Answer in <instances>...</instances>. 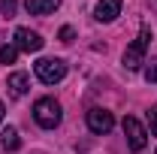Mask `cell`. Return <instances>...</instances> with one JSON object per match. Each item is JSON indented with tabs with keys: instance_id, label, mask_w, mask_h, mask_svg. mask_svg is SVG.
<instances>
[{
	"instance_id": "6da1fadb",
	"label": "cell",
	"mask_w": 157,
	"mask_h": 154,
	"mask_svg": "<svg viewBox=\"0 0 157 154\" xmlns=\"http://www.w3.org/2000/svg\"><path fill=\"white\" fill-rule=\"evenodd\" d=\"M60 118H63V109H60V103L55 97H39L33 103V121L42 130H55L60 124Z\"/></svg>"
},
{
	"instance_id": "7a4b0ae2",
	"label": "cell",
	"mask_w": 157,
	"mask_h": 154,
	"mask_svg": "<svg viewBox=\"0 0 157 154\" xmlns=\"http://www.w3.org/2000/svg\"><path fill=\"white\" fill-rule=\"evenodd\" d=\"M33 73H36V79L42 82V85H58L60 79L67 76V60L60 58H42L33 64Z\"/></svg>"
},
{
	"instance_id": "3957f363",
	"label": "cell",
	"mask_w": 157,
	"mask_h": 154,
	"mask_svg": "<svg viewBox=\"0 0 157 154\" xmlns=\"http://www.w3.org/2000/svg\"><path fill=\"white\" fill-rule=\"evenodd\" d=\"M148 42H151V30L148 27H142L139 30V37L127 45V52H124V67L127 70H139L142 64H145V48H148Z\"/></svg>"
},
{
	"instance_id": "277c9868",
	"label": "cell",
	"mask_w": 157,
	"mask_h": 154,
	"mask_svg": "<svg viewBox=\"0 0 157 154\" xmlns=\"http://www.w3.org/2000/svg\"><path fill=\"white\" fill-rule=\"evenodd\" d=\"M124 136H127L130 151H142V148L148 145V130L142 127L139 118H124Z\"/></svg>"
},
{
	"instance_id": "5b68a950",
	"label": "cell",
	"mask_w": 157,
	"mask_h": 154,
	"mask_svg": "<svg viewBox=\"0 0 157 154\" xmlns=\"http://www.w3.org/2000/svg\"><path fill=\"white\" fill-rule=\"evenodd\" d=\"M88 127H91V133H109V130H112V127H115V115H112V112H109V109H91V112H88Z\"/></svg>"
},
{
	"instance_id": "8992f818",
	"label": "cell",
	"mask_w": 157,
	"mask_h": 154,
	"mask_svg": "<svg viewBox=\"0 0 157 154\" xmlns=\"http://www.w3.org/2000/svg\"><path fill=\"white\" fill-rule=\"evenodd\" d=\"M45 45V39L39 37L36 30H30V27H15V48L18 52H39Z\"/></svg>"
},
{
	"instance_id": "52a82bcc",
	"label": "cell",
	"mask_w": 157,
	"mask_h": 154,
	"mask_svg": "<svg viewBox=\"0 0 157 154\" xmlns=\"http://www.w3.org/2000/svg\"><path fill=\"white\" fill-rule=\"evenodd\" d=\"M121 15V0H97V6H94V18L103 21V24H109V21H115Z\"/></svg>"
},
{
	"instance_id": "ba28073f",
	"label": "cell",
	"mask_w": 157,
	"mask_h": 154,
	"mask_svg": "<svg viewBox=\"0 0 157 154\" xmlns=\"http://www.w3.org/2000/svg\"><path fill=\"white\" fill-rule=\"evenodd\" d=\"M24 6L30 15H52L60 6V0H24Z\"/></svg>"
},
{
	"instance_id": "9c48e42d",
	"label": "cell",
	"mask_w": 157,
	"mask_h": 154,
	"mask_svg": "<svg viewBox=\"0 0 157 154\" xmlns=\"http://www.w3.org/2000/svg\"><path fill=\"white\" fill-rule=\"evenodd\" d=\"M6 88H9V94H12V97H24V94H27V88H30L27 73H12V76L6 79Z\"/></svg>"
},
{
	"instance_id": "30bf717a",
	"label": "cell",
	"mask_w": 157,
	"mask_h": 154,
	"mask_svg": "<svg viewBox=\"0 0 157 154\" xmlns=\"http://www.w3.org/2000/svg\"><path fill=\"white\" fill-rule=\"evenodd\" d=\"M0 142H3V148H6V151H15V148L21 145L18 130H15V127H6V130L0 133Z\"/></svg>"
},
{
	"instance_id": "8fae6325",
	"label": "cell",
	"mask_w": 157,
	"mask_h": 154,
	"mask_svg": "<svg viewBox=\"0 0 157 154\" xmlns=\"http://www.w3.org/2000/svg\"><path fill=\"white\" fill-rule=\"evenodd\" d=\"M15 58H18L15 45H0V64H15Z\"/></svg>"
},
{
	"instance_id": "7c38bea8",
	"label": "cell",
	"mask_w": 157,
	"mask_h": 154,
	"mask_svg": "<svg viewBox=\"0 0 157 154\" xmlns=\"http://www.w3.org/2000/svg\"><path fill=\"white\" fill-rule=\"evenodd\" d=\"M148 67H145V82L148 85H154L157 82V58H151V60H145Z\"/></svg>"
},
{
	"instance_id": "4fadbf2b",
	"label": "cell",
	"mask_w": 157,
	"mask_h": 154,
	"mask_svg": "<svg viewBox=\"0 0 157 154\" xmlns=\"http://www.w3.org/2000/svg\"><path fill=\"white\" fill-rule=\"evenodd\" d=\"M0 9L6 18H15V9H18V0H0Z\"/></svg>"
},
{
	"instance_id": "5bb4252c",
	"label": "cell",
	"mask_w": 157,
	"mask_h": 154,
	"mask_svg": "<svg viewBox=\"0 0 157 154\" xmlns=\"http://www.w3.org/2000/svg\"><path fill=\"white\" fill-rule=\"evenodd\" d=\"M60 42H73V39H76V30H73V27H70V24H67V27H60Z\"/></svg>"
},
{
	"instance_id": "9a60e30c",
	"label": "cell",
	"mask_w": 157,
	"mask_h": 154,
	"mask_svg": "<svg viewBox=\"0 0 157 154\" xmlns=\"http://www.w3.org/2000/svg\"><path fill=\"white\" fill-rule=\"evenodd\" d=\"M148 124H151V133L157 136V106L151 109V112H148Z\"/></svg>"
},
{
	"instance_id": "2e32d148",
	"label": "cell",
	"mask_w": 157,
	"mask_h": 154,
	"mask_svg": "<svg viewBox=\"0 0 157 154\" xmlns=\"http://www.w3.org/2000/svg\"><path fill=\"white\" fill-rule=\"evenodd\" d=\"M3 112H6V109H3V103H0V121H3Z\"/></svg>"
}]
</instances>
